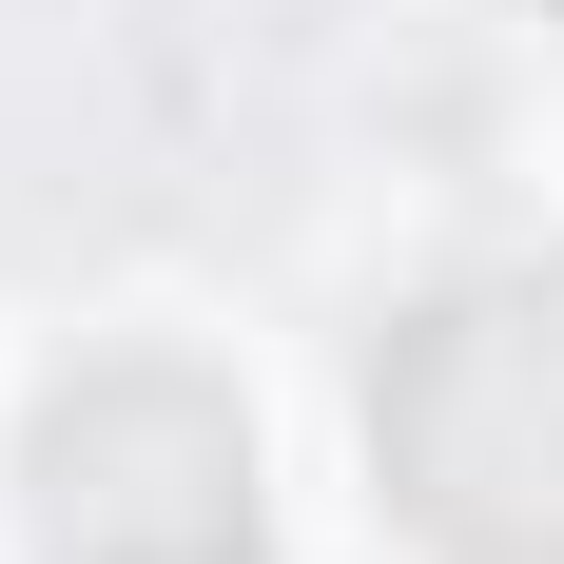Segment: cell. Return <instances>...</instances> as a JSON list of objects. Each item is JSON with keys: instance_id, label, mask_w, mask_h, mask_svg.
<instances>
[{"instance_id": "6da1fadb", "label": "cell", "mask_w": 564, "mask_h": 564, "mask_svg": "<svg viewBox=\"0 0 564 564\" xmlns=\"http://www.w3.org/2000/svg\"><path fill=\"white\" fill-rule=\"evenodd\" d=\"M370 467H390L409 545L448 564H564V253L409 292L370 350Z\"/></svg>"}, {"instance_id": "7a4b0ae2", "label": "cell", "mask_w": 564, "mask_h": 564, "mask_svg": "<svg viewBox=\"0 0 564 564\" xmlns=\"http://www.w3.org/2000/svg\"><path fill=\"white\" fill-rule=\"evenodd\" d=\"M20 487H40V564H273L234 390H215V370H156V350L40 390Z\"/></svg>"}]
</instances>
